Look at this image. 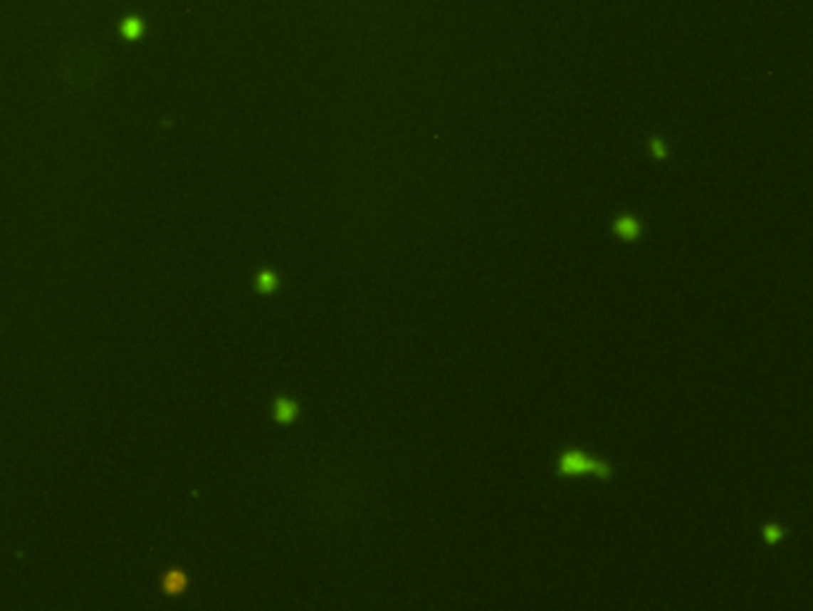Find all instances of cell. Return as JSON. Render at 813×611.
Returning a JSON list of instances; mask_svg holds the SVG:
<instances>
[{"instance_id": "2", "label": "cell", "mask_w": 813, "mask_h": 611, "mask_svg": "<svg viewBox=\"0 0 813 611\" xmlns=\"http://www.w3.org/2000/svg\"><path fill=\"white\" fill-rule=\"evenodd\" d=\"M558 471L565 473V475H579V473L594 471L597 475H601V478H606V475L611 473L608 471V466L599 464V461H594V459H587L584 454H579V451L565 454V456L561 459V468H558Z\"/></svg>"}, {"instance_id": "1", "label": "cell", "mask_w": 813, "mask_h": 611, "mask_svg": "<svg viewBox=\"0 0 813 611\" xmlns=\"http://www.w3.org/2000/svg\"><path fill=\"white\" fill-rule=\"evenodd\" d=\"M60 79L74 91H91L105 74V58L91 43H67L58 58Z\"/></svg>"}, {"instance_id": "3", "label": "cell", "mask_w": 813, "mask_h": 611, "mask_svg": "<svg viewBox=\"0 0 813 611\" xmlns=\"http://www.w3.org/2000/svg\"><path fill=\"white\" fill-rule=\"evenodd\" d=\"M296 404L293 402H289V399H277V404H275V416H277V420L279 423H291L293 420V416H296Z\"/></svg>"}, {"instance_id": "6", "label": "cell", "mask_w": 813, "mask_h": 611, "mask_svg": "<svg viewBox=\"0 0 813 611\" xmlns=\"http://www.w3.org/2000/svg\"><path fill=\"white\" fill-rule=\"evenodd\" d=\"M258 287H261L263 291H272L277 287V277L272 273H263L261 277H258Z\"/></svg>"}, {"instance_id": "7", "label": "cell", "mask_w": 813, "mask_h": 611, "mask_svg": "<svg viewBox=\"0 0 813 611\" xmlns=\"http://www.w3.org/2000/svg\"><path fill=\"white\" fill-rule=\"evenodd\" d=\"M766 540H768V542H777V540H780V528L768 526V528H766Z\"/></svg>"}, {"instance_id": "4", "label": "cell", "mask_w": 813, "mask_h": 611, "mask_svg": "<svg viewBox=\"0 0 813 611\" xmlns=\"http://www.w3.org/2000/svg\"><path fill=\"white\" fill-rule=\"evenodd\" d=\"M616 232L623 236V239H627V241H632V239H637V234H639V225L637 222L632 220V217H620V220L616 222Z\"/></svg>"}, {"instance_id": "5", "label": "cell", "mask_w": 813, "mask_h": 611, "mask_svg": "<svg viewBox=\"0 0 813 611\" xmlns=\"http://www.w3.org/2000/svg\"><path fill=\"white\" fill-rule=\"evenodd\" d=\"M122 33H125V36H127L129 41L141 38V33H143V22H141L139 17H127L125 22H122Z\"/></svg>"}]
</instances>
